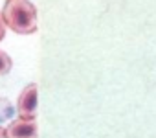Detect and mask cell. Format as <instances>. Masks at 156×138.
I'll list each match as a JSON object with an SVG mask.
<instances>
[{
  "instance_id": "1",
  "label": "cell",
  "mask_w": 156,
  "mask_h": 138,
  "mask_svg": "<svg viewBox=\"0 0 156 138\" xmlns=\"http://www.w3.org/2000/svg\"><path fill=\"white\" fill-rule=\"evenodd\" d=\"M2 19L6 26L19 35H31L37 31V8L30 0H6Z\"/></svg>"
},
{
  "instance_id": "2",
  "label": "cell",
  "mask_w": 156,
  "mask_h": 138,
  "mask_svg": "<svg viewBox=\"0 0 156 138\" xmlns=\"http://www.w3.org/2000/svg\"><path fill=\"white\" fill-rule=\"evenodd\" d=\"M37 103H39V90L35 83H30L28 87H24V90L19 96L17 101V112L19 118L24 120H35L37 116Z\"/></svg>"
},
{
  "instance_id": "3",
  "label": "cell",
  "mask_w": 156,
  "mask_h": 138,
  "mask_svg": "<svg viewBox=\"0 0 156 138\" xmlns=\"http://www.w3.org/2000/svg\"><path fill=\"white\" fill-rule=\"evenodd\" d=\"M37 123L35 120L17 118L4 129V138H37Z\"/></svg>"
},
{
  "instance_id": "4",
  "label": "cell",
  "mask_w": 156,
  "mask_h": 138,
  "mask_svg": "<svg viewBox=\"0 0 156 138\" xmlns=\"http://www.w3.org/2000/svg\"><path fill=\"white\" fill-rule=\"evenodd\" d=\"M11 116H13V105L6 98H0V123L9 120Z\"/></svg>"
},
{
  "instance_id": "5",
  "label": "cell",
  "mask_w": 156,
  "mask_h": 138,
  "mask_svg": "<svg viewBox=\"0 0 156 138\" xmlns=\"http://www.w3.org/2000/svg\"><path fill=\"white\" fill-rule=\"evenodd\" d=\"M11 66H13L11 57H9L4 50H0V76L9 74V72H11Z\"/></svg>"
},
{
  "instance_id": "6",
  "label": "cell",
  "mask_w": 156,
  "mask_h": 138,
  "mask_svg": "<svg viewBox=\"0 0 156 138\" xmlns=\"http://www.w3.org/2000/svg\"><path fill=\"white\" fill-rule=\"evenodd\" d=\"M4 35H6V22L2 19V11H0V41L4 39Z\"/></svg>"
},
{
  "instance_id": "7",
  "label": "cell",
  "mask_w": 156,
  "mask_h": 138,
  "mask_svg": "<svg viewBox=\"0 0 156 138\" xmlns=\"http://www.w3.org/2000/svg\"><path fill=\"white\" fill-rule=\"evenodd\" d=\"M0 138H4V127H0Z\"/></svg>"
}]
</instances>
